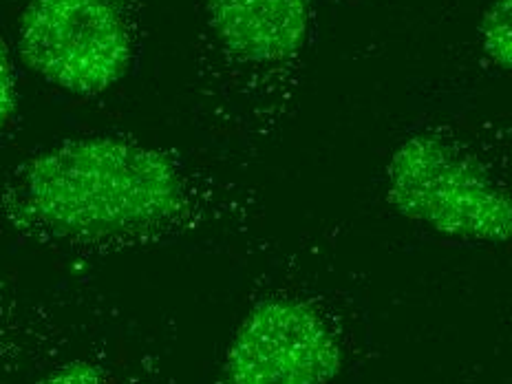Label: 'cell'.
Returning a JSON list of instances; mask_svg holds the SVG:
<instances>
[{
  "label": "cell",
  "mask_w": 512,
  "mask_h": 384,
  "mask_svg": "<svg viewBox=\"0 0 512 384\" xmlns=\"http://www.w3.org/2000/svg\"><path fill=\"white\" fill-rule=\"evenodd\" d=\"M219 51L234 67L281 73L301 58L312 25V0H204Z\"/></svg>",
  "instance_id": "obj_5"
},
{
  "label": "cell",
  "mask_w": 512,
  "mask_h": 384,
  "mask_svg": "<svg viewBox=\"0 0 512 384\" xmlns=\"http://www.w3.org/2000/svg\"><path fill=\"white\" fill-rule=\"evenodd\" d=\"M343 345L318 309L292 296L256 303L223 358V384H329Z\"/></svg>",
  "instance_id": "obj_4"
},
{
  "label": "cell",
  "mask_w": 512,
  "mask_h": 384,
  "mask_svg": "<svg viewBox=\"0 0 512 384\" xmlns=\"http://www.w3.org/2000/svg\"><path fill=\"white\" fill-rule=\"evenodd\" d=\"M36 384H109L106 373L89 360H71L40 378Z\"/></svg>",
  "instance_id": "obj_8"
},
{
  "label": "cell",
  "mask_w": 512,
  "mask_h": 384,
  "mask_svg": "<svg viewBox=\"0 0 512 384\" xmlns=\"http://www.w3.org/2000/svg\"><path fill=\"white\" fill-rule=\"evenodd\" d=\"M248 210L241 188L122 135L53 144L0 175V226L67 252L148 248Z\"/></svg>",
  "instance_id": "obj_1"
},
{
  "label": "cell",
  "mask_w": 512,
  "mask_h": 384,
  "mask_svg": "<svg viewBox=\"0 0 512 384\" xmlns=\"http://www.w3.org/2000/svg\"><path fill=\"white\" fill-rule=\"evenodd\" d=\"M477 34L488 62L512 71V0H495L486 9Z\"/></svg>",
  "instance_id": "obj_6"
},
{
  "label": "cell",
  "mask_w": 512,
  "mask_h": 384,
  "mask_svg": "<svg viewBox=\"0 0 512 384\" xmlns=\"http://www.w3.org/2000/svg\"><path fill=\"white\" fill-rule=\"evenodd\" d=\"M387 204L407 221L446 239L501 245L512 241V192L486 164L453 140L415 133L384 168Z\"/></svg>",
  "instance_id": "obj_2"
},
{
  "label": "cell",
  "mask_w": 512,
  "mask_h": 384,
  "mask_svg": "<svg viewBox=\"0 0 512 384\" xmlns=\"http://www.w3.org/2000/svg\"><path fill=\"white\" fill-rule=\"evenodd\" d=\"M18 113V78L9 51L0 40V142L12 128Z\"/></svg>",
  "instance_id": "obj_7"
},
{
  "label": "cell",
  "mask_w": 512,
  "mask_h": 384,
  "mask_svg": "<svg viewBox=\"0 0 512 384\" xmlns=\"http://www.w3.org/2000/svg\"><path fill=\"white\" fill-rule=\"evenodd\" d=\"M135 53V0H23L18 56L60 91L78 98L111 91Z\"/></svg>",
  "instance_id": "obj_3"
}]
</instances>
